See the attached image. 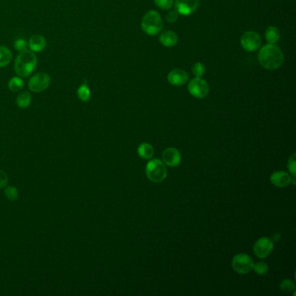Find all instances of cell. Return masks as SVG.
Here are the masks:
<instances>
[{
	"mask_svg": "<svg viewBox=\"0 0 296 296\" xmlns=\"http://www.w3.org/2000/svg\"><path fill=\"white\" fill-rule=\"evenodd\" d=\"M274 250V241L269 238L262 237L254 245V252L258 258H266L270 256Z\"/></svg>",
	"mask_w": 296,
	"mask_h": 296,
	"instance_id": "obj_9",
	"label": "cell"
},
{
	"mask_svg": "<svg viewBox=\"0 0 296 296\" xmlns=\"http://www.w3.org/2000/svg\"><path fill=\"white\" fill-rule=\"evenodd\" d=\"M280 238H281V235H280V234L276 233L275 235L273 236L272 241H274V242H277V241L280 240Z\"/></svg>",
	"mask_w": 296,
	"mask_h": 296,
	"instance_id": "obj_31",
	"label": "cell"
},
{
	"mask_svg": "<svg viewBox=\"0 0 296 296\" xmlns=\"http://www.w3.org/2000/svg\"><path fill=\"white\" fill-rule=\"evenodd\" d=\"M141 28L148 36H156L160 33L163 28L162 17L156 11H148L141 22Z\"/></svg>",
	"mask_w": 296,
	"mask_h": 296,
	"instance_id": "obj_3",
	"label": "cell"
},
{
	"mask_svg": "<svg viewBox=\"0 0 296 296\" xmlns=\"http://www.w3.org/2000/svg\"><path fill=\"white\" fill-rule=\"evenodd\" d=\"M162 159L167 166L177 167L181 162V153L177 148H168L163 152Z\"/></svg>",
	"mask_w": 296,
	"mask_h": 296,
	"instance_id": "obj_12",
	"label": "cell"
},
{
	"mask_svg": "<svg viewBox=\"0 0 296 296\" xmlns=\"http://www.w3.org/2000/svg\"><path fill=\"white\" fill-rule=\"evenodd\" d=\"M168 81L174 86H181L185 85L189 80V74L185 70L181 69H174L168 74Z\"/></svg>",
	"mask_w": 296,
	"mask_h": 296,
	"instance_id": "obj_13",
	"label": "cell"
},
{
	"mask_svg": "<svg viewBox=\"0 0 296 296\" xmlns=\"http://www.w3.org/2000/svg\"><path fill=\"white\" fill-rule=\"evenodd\" d=\"M137 153L143 159L149 160L151 159L154 156V148L150 144L148 143H143L138 146L137 148Z\"/></svg>",
	"mask_w": 296,
	"mask_h": 296,
	"instance_id": "obj_16",
	"label": "cell"
},
{
	"mask_svg": "<svg viewBox=\"0 0 296 296\" xmlns=\"http://www.w3.org/2000/svg\"><path fill=\"white\" fill-rule=\"evenodd\" d=\"M51 85V77L45 72H38L28 81V88L34 93H40L48 89Z\"/></svg>",
	"mask_w": 296,
	"mask_h": 296,
	"instance_id": "obj_6",
	"label": "cell"
},
{
	"mask_svg": "<svg viewBox=\"0 0 296 296\" xmlns=\"http://www.w3.org/2000/svg\"><path fill=\"white\" fill-rule=\"evenodd\" d=\"M192 72L196 78H202L205 72L204 64L201 63H196L192 68Z\"/></svg>",
	"mask_w": 296,
	"mask_h": 296,
	"instance_id": "obj_26",
	"label": "cell"
},
{
	"mask_svg": "<svg viewBox=\"0 0 296 296\" xmlns=\"http://www.w3.org/2000/svg\"><path fill=\"white\" fill-rule=\"evenodd\" d=\"M199 6V0H175V8L178 14L189 16Z\"/></svg>",
	"mask_w": 296,
	"mask_h": 296,
	"instance_id": "obj_10",
	"label": "cell"
},
{
	"mask_svg": "<svg viewBox=\"0 0 296 296\" xmlns=\"http://www.w3.org/2000/svg\"><path fill=\"white\" fill-rule=\"evenodd\" d=\"M4 195L9 200L15 201L18 199L19 193H18V189L14 188V187H8L7 189H5V191H4Z\"/></svg>",
	"mask_w": 296,
	"mask_h": 296,
	"instance_id": "obj_25",
	"label": "cell"
},
{
	"mask_svg": "<svg viewBox=\"0 0 296 296\" xmlns=\"http://www.w3.org/2000/svg\"><path fill=\"white\" fill-rule=\"evenodd\" d=\"M241 45L247 52H256L262 45V38L255 31H247L241 36Z\"/></svg>",
	"mask_w": 296,
	"mask_h": 296,
	"instance_id": "obj_8",
	"label": "cell"
},
{
	"mask_svg": "<svg viewBox=\"0 0 296 296\" xmlns=\"http://www.w3.org/2000/svg\"><path fill=\"white\" fill-rule=\"evenodd\" d=\"M78 96L80 100L83 102H88L91 97V92L89 89V86L87 84H82L81 86L78 87V91H77Z\"/></svg>",
	"mask_w": 296,
	"mask_h": 296,
	"instance_id": "obj_21",
	"label": "cell"
},
{
	"mask_svg": "<svg viewBox=\"0 0 296 296\" xmlns=\"http://www.w3.org/2000/svg\"><path fill=\"white\" fill-rule=\"evenodd\" d=\"M270 181L273 185L278 188H285L289 184H296V178L285 171H275L271 175Z\"/></svg>",
	"mask_w": 296,
	"mask_h": 296,
	"instance_id": "obj_11",
	"label": "cell"
},
{
	"mask_svg": "<svg viewBox=\"0 0 296 296\" xmlns=\"http://www.w3.org/2000/svg\"><path fill=\"white\" fill-rule=\"evenodd\" d=\"M27 47H28V43L23 38H19L18 40H16L15 43H14V48L18 52H24V51L27 50Z\"/></svg>",
	"mask_w": 296,
	"mask_h": 296,
	"instance_id": "obj_28",
	"label": "cell"
},
{
	"mask_svg": "<svg viewBox=\"0 0 296 296\" xmlns=\"http://www.w3.org/2000/svg\"><path fill=\"white\" fill-rule=\"evenodd\" d=\"M159 41L163 46L172 47L178 44V35L171 30H166L160 35Z\"/></svg>",
	"mask_w": 296,
	"mask_h": 296,
	"instance_id": "obj_15",
	"label": "cell"
},
{
	"mask_svg": "<svg viewBox=\"0 0 296 296\" xmlns=\"http://www.w3.org/2000/svg\"><path fill=\"white\" fill-rule=\"evenodd\" d=\"M188 90L191 96L202 99L208 95L209 86L203 78H196L189 82Z\"/></svg>",
	"mask_w": 296,
	"mask_h": 296,
	"instance_id": "obj_7",
	"label": "cell"
},
{
	"mask_svg": "<svg viewBox=\"0 0 296 296\" xmlns=\"http://www.w3.org/2000/svg\"><path fill=\"white\" fill-rule=\"evenodd\" d=\"M253 269L255 270V272L258 275H264V274H266L268 272L269 267H268V265L265 262H258L256 264H254Z\"/></svg>",
	"mask_w": 296,
	"mask_h": 296,
	"instance_id": "obj_22",
	"label": "cell"
},
{
	"mask_svg": "<svg viewBox=\"0 0 296 296\" xmlns=\"http://www.w3.org/2000/svg\"><path fill=\"white\" fill-rule=\"evenodd\" d=\"M280 289L284 291V292H291L293 290L296 289V284L294 281L289 280V279H285L281 281L280 283Z\"/></svg>",
	"mask_w": 296,
	"mask_h": 296,
	"instance_id": "obj_23",
	"label": "cell"
},
{
	"mask_svg": "<svg viewBox=\"0 0 296 296\" xmlns=\"http://www.w3.org/2000/svg\"><path fill=\"white\" fill-rule=\"evenodd\" d=\"M145 173L149 181L155 183H159L166 179V165L162 160H150L146 165Z\"/></svg>",
	"mask_w": 296,
	"mask_h": 296,
	"instance_id": "obj_4",
	"label": "cell"
},
{
	"mask_svg": "<svg viewBox=\"0 0 296 296\" xmlns=\"http://www.w3.org/2000/svg\"><path fill=\"white\" fill-rule=\"evenodd\" d=\"M12 60V52L11 50L4 46L0 45V68L7 66Z\"/></svg>",
	"mask_w": 296,
	"mask_h": 296,
	"instance_id": "obj_18",
	"label": "cell"
},
{
	"mask_svg": "<svg viewBox=\"0 0 296 296\" xmlns=\"http://www.w3.org/2000/svg\"><path fill=\"white\" fill-rule=\"evenodd\" d=\"M258 61L266 70H275L282 65L284 55L279 46L275 44H268L260 50Z\"/></svg>",
	"mask_w": 296,
	"mask_h": 296,
	"instance_id": "obj_1",
	"label": "cell"
},
{
	"mask_svg": "<svg viewBox=\"0 0 296 296\" xmlns=\"http://www.w3.org/2000/svg\"><path fill=\"white\" fill-rule=\"evenodd\" d=\"M254 261L246 254H237L234 256L231 266L234 270L240 274H246L253 270Z\"/></svg>",
	"mask_w": 296,
	"mask_h": 296,
	"instance_id": "obj_5",
	"label": "cell"
},
{
	"mask_svg": "<svg viewBox=\"0 0 296 296\" xmlns=\"http://www.w3.org/2000/svg\"><path fill=\"white\" fill-rule=\"evenodd\" d=\"M28 46L30 47V51L34 52H42L46 47V40L45 37L42 35H33L30 37Z\"/></svg>",
	"mask_w": 296,
	"mask_h": 296,
	"instance_id": "obj_14",
	"label": "cell"
},
{
	"mask_svg": "<svg viewBox=\"0 0 296 296\" xmlns=\"http://www.w3.org/2000/svg\"><path fill=\"white\" fill-rule=\"evenodd\" d=\"M8 88L11 92H19L24 88V81L21 77H12L8 82Z\"/></svg>",
	"mask_w": 296,
	"mask_h": 296,
	"instance_id": "obj_20",
	"label": "cell"
},
{
	"mask_svg": "<svg viewBox=\"0 0 296 296\" xmlns=\"http://www.w3.org/2000/svg\"><path fill=\"white\" fill-rule=\"evenodd\" d=\"M288 169H289V173H290V175L292 176L293 178H296V154H293L292 156L289 157V162H288Z\"/></svg>",
	"mask_w": 296,
	"mask_h": 296,
	"instance_id": "obj_27",
	"label": "cell"
},
{
	"mask_svg": "<svg viewBox=\"0 0 296 296\" xmlns=\"http://www.w3.org/2000/svg\"><path fill=\"white\" fill-rule=\"evenodd\" d=\"M265 37H266V40L269 44H275L281 38L280 30L278 29L276 26H268L266 28V31H265Z\"/></svg>",
	"mask_w": 296,
	"mask_h": 296,
	"instance_id": "obj_17",
	"label": "cell"
},
{
	"mask_svg": "<svg viewBox=\"0 0 296 296\" xmlns=\"http://www.w3.org/2000/svg\"><path fill=\"white\" fill-rule=\"evenodd\" d=\"M154 2L156 6L162 10H170L174 3L173 0H154Z\"/></svg>",
	"mask_w": 296,
	"mask_h": 296,
	"instance_id": "obj_24",
	"label": "cell"
},
{
	"mask_svg": "<svg viewBox=\"0 0 296 296\" xmlns=\"http://www.w3.org/2000/svg\"><path fill=\"white\" fill-rule=\"evenodd\" d=\"M8 176L4 171L0 170V189L4 188L7 185Z\"/></svg>",
	"mask_w": 296,
	"mask_h": 296,
	"instance_id": "obj_29",
	"label": "cell"
},
{
	"mask_svg": "<svg viewBox=\"0 0 296 296\" xmlns=\"http://www.w3.org/2000/svg\"><path fill=\"white\" fill-rule=\"evenodd\" d=\"M16 103H17V105L21 109H26L28 106H30V103H31V96H30V93L28 91H23V92L19 93V96H17Z\"/></svg>",
	"mask_w": 296,
	"mask_h": 296,
	"instance_id": "obj_19",
	"label": "cell"
},
{
	"mask_svg": "<svg viewBox=\"0 0 296 296\" xmlns=\"http://www.w3.org/2000/svg\"><path fill=\"white\" fill-rule=\"evenodd\" d=\"M178 12L177 11H171L167 14L166 19L169 23H175L178 19Z\"/></svg>",
	"mask_w": 296,
	"mask_h": 296,
	"instance_id": "obj_30",
	"label": "cell"
},
{
	"mask_svg": "<svg viewBox=\"0 0 296 296\" xmlns=\"http://www.w3.org/2000/svg\"><path fill=\"white\" fill-rule=\"evenodd\" d=\"M37 64V58L35 52L30 50H26L20 52L16 58L14 70L18 76L26 78L33 72Z\"/></svg>",
	"mask_w": 296,
	"mask_h": 296,
	"instance_id": "obj_2",
	"label": "cell"
}]
</instances>
